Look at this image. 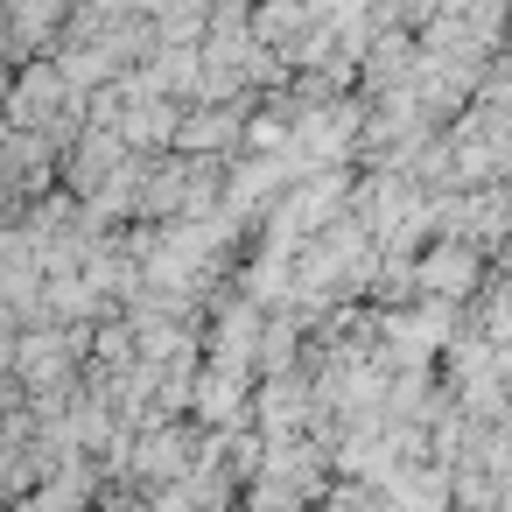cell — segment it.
Returning <instances> with one entry per match:
<instances>
[{
  "label": "cell",
  "instance_id": "obj_4",
  "mask_svg": "<svg viewBox=\"0 0 512 512\" xmlns=\"http://www.w3.org/2000/svg\"><path fill=\"white\" fill-rule=\"evenodd\" d=\"M64 15H71V0H15V8H8V36H15L22 50H43Z\"/></svg>",
  "mask_w": 512,
  "mask_h": 512
},
{
  "label": "cell",
  "instance_id": "obj_8",
  "mask_svg": "<svg viewBox=\"0 0 512 512\" xmlns=\"http://www.w3.org/2000/svg\"><path fill=\"white\" fill-rule=\"evenodd\" d=\"M470 288V253L463 246H435L421 260V295H463Z\"/></svg>",
  "mask_w": 512,
  "mask_h": 512
},
{
  "label": "cell",
  "instance_id": "obj_2",
  "mask_svg": "<svg viewBox=\"0 0 512 512\" xmlns=\"http://www.w3.org/2000/svg\"><path fill=\"white\" fill-rule=\"evenodd\" d=\"M260 309L253 302H225V316H218V330H211V365H225V372H246L253 358H260Z\"/></svg>",
  "mask_w": 512,
  "mask_h": 512
},
{
  "label": "cell",
  "instance_id": "obj_5",
  "mask_svg": "<svg viewBox=\"0 0 512 512\" xmlns=\"http://www.w3.org/2000/svg\"><path fill=\"white\" fill-rule=\"evenodd\" d=\"M246 372H225V365H211V372H197V393H190V407L204 414V421H232L239 407H246V386H239Z\"/></svg>",
  "mask_w": 512,
  "mask_h": 512
},
{
  "label": "cell",
  "instance_id": "obj_9",
  "mask_svg": "<svg viewBox=\"0 0 512 512\" xmlns=\"http://www.w3.org/2000/svg\"><path fill=\"white\" fill-rule=\"evenodd\" d=\"M134 463H141L148 477H183V463H190V435H183V428H155V435L134 449Z\"/></svg>",
  "mask_w": 512,
  "mask_h": 512
},
{
  "label": "cell",
  "instance_id": "obj_12",
  "mask_svg": "<svg viewBox=\"0 0 512 512\" xmlns=\"http://www.w3.org/2000/svg\"><path fill=\"white\" fill-rule=\"evenodd\" d=\"M92 351H99V365H113V372H127V351H134V344H127V323H106V330L92 337Z\"/></svg>",
  "mask_w": 512,
  "mask_h": 512
},
{
  "label": "cell",
  "instance_id": "obj_1",
  "mask_svg": "<svg viewBox=\"0 0 512 512\" xmlns=\"http://www.w3.org/2000/svg\"><path fill=\"white\" fill-rule=\"evenodd\" d=\"M8 113H15V127L22 134H50V141H64L78 120H71V78L64 71H50V64H36V71H22L15 78V92H8Z\"/></svg>",
  "mask_w": 512,
  "mask_h": 512
},
{
  "label": "cell",
  "instance_id": "obj_10",
  "mask_svg": "<svg viewBox=\"0 0 512 512\" xmlns=\"http://www.w3.org/2000/svg\"><path fill=\"white\" fill-rule=\"evenodd\" d=\"M288 358H295V323H288V316H267V330H260V365H267V372H288Z\"/></svg>",
  "mask_w": 512,
  "mask_h": 512
},
{
  "label": "cell",
  "instance_id": "obj_6",
  "mask_svg": "<svg viewBox=\"0 0 512 512\" xmlns=\"http://www.w3.org/2000/svg\"><path fill=\"white\" fill-rule=\"evenodd\" d=\"M302 414H309V386H302L295 372H281V379H267V393H260V421L274 428V442H281V435H288V428H295Z\"/></svg>",
  "mask_w": 512,
  "mask_h": 512
},
{
  "label": "cell",
  "instance_id": "obj_3",
  "mask_svg": "<svg viewBox=\"0 0 512 512\" xmlns=\"http://www.w3.org/2000/svg\"><path fill=\"white\" fill-rule=\"evenodd\" d=\"M71 351H78V337H64V330L29 337L22 344V379L43 386V400H50V386H71Z\"/></svg>",
  "mask_w": 512,
  "mask_h": 512
},
{
  "label": "cell",
  "instance_id": "obj_7",
  "mask_svg": "<svg viewBox=\"0 0 512 512\" xmlns=\"http://www.w3.org/2000/svg\"><path fill=\"white\" fill-rule=\"evenodd\" d=\"M232 134H239V120L218 106V113H190V120H183V134H176V148H183L190 162H204L211 148H232Z\"/></svg>",
  "mask_w": 512,
  "mask_h": 512
},
{
  "label": "cell",
  "instance_id": "obj_11",
  "mask_svg": "<svg viewBox=\"0 0 512 512\" xmlns=\"http://www.w3.org/2000/svg\"><path fill=\"white\" fill-rule=\"evenodd\" d=\"M393 498H400L407 512H435V498H442V477H393Z\"/></svg>",
  "mask_w": 512,
  "mask_h": 512
}]
</instances>
